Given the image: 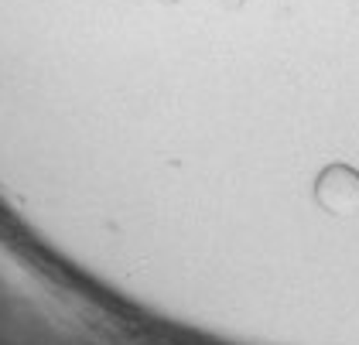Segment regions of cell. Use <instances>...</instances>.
<instances>
[{"mask_svg": "<svg viewBox=\"0 0 359 345\" xmlns=\"http://www.w3.org/2000/svg\"><path fill=\"white\" fill-rule=\"evenodd\" d=\"M315 195L329 212H353L359 209V175H353L349 168H329Z\"/></svg>", "mask_w": 359, "mask_h": 345, "instance_id": "obj_1", "label": "cell"}]
</instances>
